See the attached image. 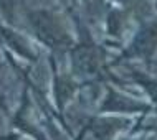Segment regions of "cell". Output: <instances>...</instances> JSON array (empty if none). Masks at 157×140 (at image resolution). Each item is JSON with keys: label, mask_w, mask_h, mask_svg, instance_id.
Returning <instances> with one entry per match:
<instances>
[{"label": "cell", "mask_w": 157, "mask_h": 140, "mask_svg": "<svg viewBox=\"0 0 157 140\" xmlns=\"http://www.w3.org/2000/svg\"><path fill=\"white\" fill-rule=\"evenodd\" d=\"M81 33L76 38L75 45L70 48V73L83 84H91L99 79H108V68L109 63L106 59V51L99 43H96L90 35L88 28L83 23L76 22Z\"/></svg>", "instance_id": "1"}, {"label": "cell", "mask_w": 157, "mask_h": 140, "mask_svg": "<svg viewBox=\"0 0 157 140\" xmlns=\"http://www.w3.org/2000/svg\"><path fill=\"white\" fill-rule=\"evenodd\" d=\"M23 17L32 35L38 40V43L48 48L52 54L68 53L75 45L76 38L68 28L66 20L61 13L48 8H32L25 10Z\"/></svg>", "instance_id": "2"}, {"label": "cell", "mask_w": 157, "mask_h": 140, "mask_svg": "<svg viewBox=\"0 0 157 140\" xmlns=\"http://www.w3.org/2000/svg\"><path fill=\"white\" fill-rule=\"evenodd\" d=\"M157 54V15H151L139 22L132 38L119 50L109 66L124 64L129 61L149 63Z\"/></svg>", "instance_id": "3"}, {"label": "cell", "mask_w": 157, "mask_h": 140, "mask_svg": "<svg viewBox=\"0 0 157 140\" xmlns=\"http://www.w3.org/2000/svg\"><path fill=\"white\" fill-rule=\"evenodd\" d=\"M53 68V83H52V91H53V101L58 109V114L63 119L65 107L71 102V99L76 96V92L83 87V84L78 81L71 73H60L56 68V63L52 61Z\"/></svg>", "instance_id": "4"}, {"label": "cell", "mask_w": 157, "mask_h": 140, "mask_svg": "<svg viewBox=\"0 0 157 140\" xmlns=\"http://www.w3.org/2000/svg\"><path fill=\"white\" fill-rule=\"evenodd\" d=\"M108 94H106L103 104L98 109V114H111V112H126V114H147L152 111L154 105L146 104L141 101H136L127 97L126 94L116 91L114 87L108 86Z\"/></svg>", "instance_id": "5"}, {"label": "cell", "mask_w": 157, "mask_h": 140, "mask_svg": "<svg viewBox=\"0 0 157 140\" xmlns=\"http://www.w3.org/2000/svg\"><path fill=\"white\" fill-rule=\"evenodd\" d=\"M0 40L5 41V45L12 50L13 53H17L18 56H22L23 59L30 63H35L38 56L36 53L33 51V48L28 43V40L25 38L22 33H18L17 30L10 28V27H5V25L0 23Z\"/></svg>", "instance_id": "6"}, {"label": "cell", "mask_w": 157, "mask_h": 140, "mask_svg": "<svg viewBox=\"0 0 157 140\" xmlns=\"http://www.w3.org/2000/svg\"><path fill=\"white\" fill-rule=\"evenodd\" d=\"M132 18L134 17L129 12L109 3V10L108 15H106V38L109 41L121 40L127 27H129V23L132 22Z\"/></svg>", "instance_id": "7"}, {"label": "cell", "mask_w": 157, "mask_h": 140, "mask_svg": "<svg viewBox=\"0 0 157 140\" xmlns=\"http://www.w3.org/2000/svg\"><path fill=\"white\" fill-rule=\"evenodd\" d=\"M0 10L8 22H13L12 15L17 13V0H0Z\"/></svg>", "instance_id": "8"}, {"label": "cell", "mask_w": 157, "mask_h": 140, "mask_svg": "<svg viewBox=\"0 0 157 140\" xmlns=\"http://www.w3.org/2000/svg\"><path fill=\"white\" fill-rule=\"evenodd\" d=\"M18 137H20L18 134L10 132V134H2L0 135V140H18Z\"/></svg>", "instance_id": "9"}, {"label": "cell", "mask_w": 157, "mask_h": 140, "mask_svg": "<svg viewBox=\"0 0 157 140\" xmlns=\"http://www.w3.org/2000/svg\"><path fill=\"white\" fill-rule=\"evenodd\" d=\"M116 140H157V137H155L154 134H152V135H147V137L144 135V137H132V138H116Z\"/></svg>", "instance_id": "10"}, {"label": "cell", "mask_w": 157, "mask_h": 140, "mask_svg": "<svg viewBox=\"0 0 157 140\" xmlns=\"http://www.w3.org/2000/svg\"><path fill=\"white\" fill-rule=\"evenodd\" d=\"M86 134H88V127H86V124H84L83 127H81V132H79L76 137L73 138V140H84V137H86Z\"/></svg>", "instance_id": "11"}, {"label": "cell", "mask_w": 157, "mask_h": 140, "mask_svg": "<svg viewBox=\"0 0 157 140\" xmlns=\"http://www.w3.org/2000/svg\"><path fill=\"white\" fill-rule=\"evenodd\" d=\"M0 109L7 111V107H5V99H3V92H2V83H0Z\"/></svg>", "instance_id": "12"}, {"label": "cell", "mask_w": 157, "mask_h": 140, "mask_svg": "<svg viewBox=\"0 0 157 140\" xmlns=\"http://www.w3.org/2000/svg\"><path fill=\"white\" fill-rule=\"evenodd\" d=\"M147 132H152V134H154L155 135V137H157V125H152V127H147Z\"/></svg>", "instance_id": "13"}, {"label": "cell", "mask_w": 157, "mask_h": 140, "mask_svg": "<svg viewBox=\"0 0 157 140\" xmlns=\"http://www.w3.org/2000/svg\"><path fill=\"white\" fill-rule=\"evenodd\" d=\"M76 2H78V0H71V3H76Z\"/></svg>", "instance_id": "14"}]
</instances>
